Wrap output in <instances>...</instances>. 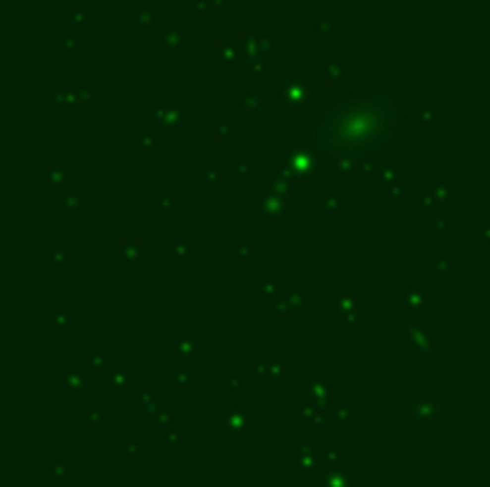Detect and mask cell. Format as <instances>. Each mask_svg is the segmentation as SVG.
Here are the masks:
<instances>
[{"label":"cell","mask_w":490,"mask_h":487,"mask_svg":"<svg viewBox=\"0 0 490 487\" xmlns=\"http://www.w3.org/2000/svg\"><path fill=\"white\" fill-rule=\"evenodd\" d=\"M124 378H127V373L122 370V373H117V380L112 378L110 382H112V385H117V387H127V380H124Z\"/></svg>","instance_id":"1"}]
</instances>
